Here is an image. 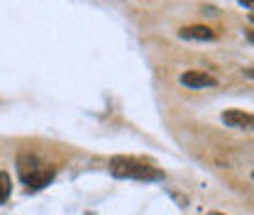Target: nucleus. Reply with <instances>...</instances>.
<instances>
[{"label":"nucleus","instance_id":"nucleus-1","mask_svg":"<svg viewBox=\"0 0 254 215\" xmlns=\"http://www.w3.org/2000/svg\"><path fill=\"white\" fill-rule=\"evenodd\" d=\"M110 171L118 179H139V181H157L164 174L149 166L147 161H139L134 156H113L110 159Z\"/></svg>","mask_w":254,"mask_h":215},{"label":"nucleus","instance_id":"nucleus-2","mask_svg":"<svg viewBox=\"0 0 254 215\" xmlns=\"http://www.w3.org/2000/svg\"><path fill=\"white\" fill-rule=\"evenodd\" d=\"M181 86H186V88H193V91H200V88H213L218 81H215V76H210V73H205V71H186V73H181Z\"/></svg>","mask_w":254,"mask_h":215},{"label":"nucleus","instance_id":"nucleus-3","mask_svg":"<svg viewBox=\"0 0 254 215\" xmlns=\"http://www.w3.org/2000/svg\"><path fill=\"white\" fill-rule=\"evenodd\" d=\"M42 169H44V164H42L34 154H20V156H17V171H20V176H22L25 184L30 181L32 176H37Z\"/></svg>","mask_w":254,"mask_h":215},{"label":"nucleus","instance_id":"nucleus-4","mask_svg":"<svg viewBox=\"0 0 254 215\" xmlns=\"http://www.w3.org/2000/svg\"><path fill=\"white\" fill-rule=\"evenodd\" d=\"M222 123L227 127H240V130H254V115L245 110H225L222 113Z\"/></svg>","mask_w":254,"mask_h":215},{"label":"nucleus","instance_id":"nucleus-5","mask_svg":"<svg viewBox=\"0 0 254 215\" xmlns=\"http://www.w3.org/2000/svg\"><path fill=\"white\" fill-rule=\"evenodd\" d=\"M179 37L181 39H193V42H213L215 39V32L205 25H190V27H184L179 30Z\"/></svg>","mask_w":254,"mask_h":215},{"label":"nucleus","instance_id":"nucleus-6","mask_svg":"<svg viewBox=\"0 0 254 215\" xmlns=\"http://www.w3.org/2000/svg\"><path fill=\"white\" fill-rule=\"evenodd\" d=\"M10 191H12V181H10V174L0 171V203H2V201H7Z\"/></svg>","mask_w":254,"mask_h":215},{"label":"nucleus","instance_id":"nucleus-7","mask_svg":"<svg viewBox=\"0 0 254 215\" xmlns=\"http://www.w3.org/2000/svg\"><path fill=\"white\" fill-rule=\"evenodd\" d=\"M247 37H250V39H252V42H254V32H250V34H247Z\"/></svg>","mask_w":254,"mask_h":215},{"label":"nucleus","instance_id":"nucleus-8","mask_svg":"<svg viewBox=\"0 0 254 215\" xmlns=\"http://www.w3.org/2000/svg\"><path fill=\"white\" fill-rule=\"evenodd\" d=\"M247 73H250V76H254V69H250V71H247Z\"/></svg>","mask_w":254,"mask_h":215},{"label":"nucleus","instance_id":"nucleus-9","mask_svg":"<svg viewBox=\"0 0 254 215\" xmlns=\"http://www.w3.org/2000/svg\"><path fill=\"white\" fill-rule=\"evenodd\" d=\"M208 215H222V213H208Z\"/></svg>","mask_w":254,"mask_h":215},{"label":"nucleus","instance_id":"nucleus-10","mask_svg":"<svg viewBox=\"0 0 254 215\" xmlns=\"http://www.w3.org/2000/svg\"><path fill=\"white\" fill-rule=\"evenodd\" d=\"M252 179H254V171H252Z\"/></svg>","mask_w":254,"mask_h":215}]
</instances>
